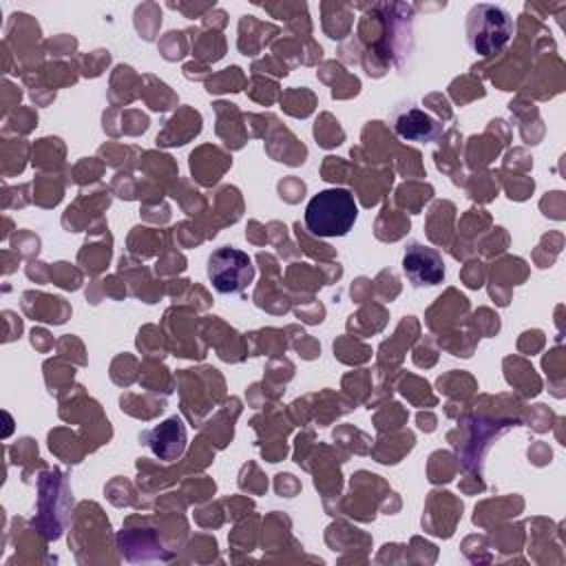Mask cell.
Returning <instances> with one entry per match:
<instances>
[{"mask_svg": "<svg viewBox=\"0 0 566 566\" xmlns=\"http://www.w3.org/2000/svg\"><path fill=\"white\" fill-rule=\"evenodd\" d=\"M358 217V206L347 188H325L305 208V226L312 234L332 239L345 237Z\"/></svg>", "mask_w": 566, "mask_h": 566, "instance_id": "1", "label": "cell"}, {"mask_svg": "<svg viewBox=\"0 0 566 566\" xmlns=\"http://www.w3.org/2000/svg\"><path fill=\"white\" fill-rule=\"evenodd\" d=\"M467 42L478 55L497 53L513 35V18L506 9L480 2L467 13Z\"/></svg>", "mask_w": 566, "mask_h": 566, "instance_id": "2", "label": "cell"}, {"mask_svg": "<svg viewBox=\"0 0 566 566\" xmlns=\"http://www.w3.org/2000/svg\"><path fill=\"white\" fill-rule=\"evenodd\" d=\"M208 279L219 294H241L254 279V265L248 252L223 245L208 256Z\"/></svg>", "mask_w": 566, "mask_h": 566, "instance_id": "3", "label": "cell"}, {"mask_svg": "<svg viewBox=\"0 0 566 566\" xmlns=\"http://www.w3.org/2000/svg\"><path fill=\"white\" fill-rule=\"evenodd\" d=\"M402 272L413 287H433L444 279L442 254L424 243L411 241L402 254Z\"/></svg>", "mask_w": 566, "mask_h": 566, "instance_id": "4", "label": "cell"}, {"mask_svg": "<svg viewBox=\"0 0 566 566\" xmlns=\"http://www.w3.org/2000/svg\"><path fill=\"white\" fill-rule=\"evenodd\" d=\"M391 124H394V130L407 142L427 144V142H436L442 135V124L411 102L398 104L391 111Z\"/></svg>", "mask_w": 566, "mask_h": 566, "instance_id": "5", "label": "cell"}, {"mask_svg": "<svg viewBox=\"0 0 566 566\" xmlns=\"http://www.w3.org/2000/svg\"><path fill=\"white\" fill-rule=\"evenodd\" d=\"M144 444L161 460H177L186 449V429L184 422L172 416L157 424L155 429H148L142 433Z\"/></svg>", "mask_w": 566, "mask_h": 566, "instance_id": "6", "label": "cell"}]
</instances>
